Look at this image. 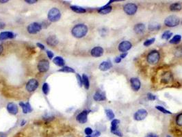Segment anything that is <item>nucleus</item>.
<instances>
[{"instance_id":"49530a36","label":"nucleus","mask_w":182,"mask_h":137,"mask_svg":"<svg viewBox=\"0 0 182 137\" xmlns=\"http://www.w3.org/2000/svg\"><path fill=\"white\" fill-rule=\"evenodd\" d=\"M6 26V24H4V22H1L0 21V29H4V27Z\"/></svg>"},{"instance_id":"412c9836","label":"nucleus","mask_w":182,"mask_h":137,"mask_svg":"<svg viewBox=\"0 0 182 137\" xmlns=\"http://www.w3.org/2000/svg\"><path fill=\"white\" fill-rule=\"evenodd\" d=\"M93 99L97 102H101L106 99V97H105V95L103 93L96 92L95 94L94 95Z\"/></svg>"},{"instance_id":"0eeeda50","label":"nucleus","mask_w":182,"mask_h":137,"mask_svg":"<svg viewBox=\"0 0 182 137\" xmlns=\"http://www.w3.org/2000/svg\"><path fill=\"white\" fill-rule=\"evenodd\" d=\"M27 32L29 34H36L39 32L41 30V29H42V26H41V25L40 24H38V23H32V24H29L28 26H27Z\"/></svg>"},{"instance_id":"09e8293b","label":"nucleus","mask_w":182,"mask_h":137,"mask_svg":"<svg viewBox=\"0 0 182 137\" xmlns=\"http://www.w3.org/2000/svg\"><path fill=\"white\" fill-rule=\"evenodd\" d=\"M3 50H4V47L3 45H0V55H1L2 54V52H3Z\"/></svg>"},{"instance_id":"b1692460","label":"nucleus","mask_w":182,"mask_h":137,"mask_svg":"<svg viewBox=\"0 0 182 137\" xmlns=\"http://www.w3.org/2000/svg\"><path fill=\"white\" fill-rule=\"evenodd\" d=\"M53 62H54L55 65L58 66V67H63L64 64H65L64 59L62 58V57L60 56H56V58H54V60H53Z\"/></svg>"},{"instance_id":"de8ad7c7","label":"nucleus","mask_w":182,"mask_h":137,"mask_svg":"<svg viewBox=\"0 0 182 137\" xmlns=\"http://www.w3.org/2000/svg\"><path fill=\"white\" fill-rule=\"evenodd\" d=\"M127 56V53L125 52V53H122V54L120 56V57H121V58H125Z\"/></svg>"},{"instance_id":"393cba45","label":"nucleus","mask_w":182,"mask_h":137,"mask_svg":"<svg viewBox=\"0 0 182 137\" xmlns=\"http://www.w3.org/2000/svg\"><path fill=\"white\" fill-rule=\"evenodd\" d=\"M71 9L73 11H74L75 13H85L86 12V9L84 8H82V7H80V6H71Z\"/></svg>"},{"instance_id":"473e14b6","label":"nucleus","mask_w":182,"mask_h":137,"mask_svg":"<svg viewBox=\"0 0 182 137\" xmlns=\"http://www.w3.org/2000/svg\"><path fill=\"white\" fill-rule=\"evenodd\" d=\"M155 108L158 109V110H160V112H162V113H164V114H169V115H171L172 114L171 112L167 110H166L164 108V107L161 106H156Z\"/></svg>"},{"instance_id":"f704fd0d","label":"nucleus","mask_w":182,"mask_h":137,"mask_svg":"<svg viewBox=\"0 0 182 137\" xmlns=\"http://www.w3.org/2000/svg\"><path fill=\"white\" fill-rule=\"evenodd\" d=\"M155 38H151V39H148V40L145 41L144 43V45L146 47H148V46H149V45L153 44V43L155 42Z\"/></svg>"},{"instance_id":"f3484780","label":"nucleus","mask_w":182,"mask_h":137,"mask_svg":"<svg viewBox=\"0 0 182 137\" xmlns=\"http://www.w3.org/2000/svg\"><path fill=\"white\" fill-rule=\"evenodd\" d=\"M15 36V34L12 32H2L0 33V41L13 38Z\"/></svg>"},{"instance_id":"8fccbe9b","label":"nucleus","mask_w":182,"mask_h":137,"mask_svg":"<svg viewBox=\"0 0 182 137\" xmlns=\"http://www.w3.org/2000/svg\"><path fill=\"white\" fill-rule=\"evenodd\" d=\"M8 1V0H0V3H2V4H4V3H7V2Z\"/></svg>"},{"instance_id":"2f4dec72","label":"nucleus","mask_w":182,"mask_h":137,"mask_svg":"<svg viewBox=\"0 0 182 137\" xmlns=\"http://www.w3.org/2000/svg\"><path fill=\"white\" fill-rule=\"evenodd\" d=\"M42 90H43V93H44L45 95H47L48 93H49V84H48L47 83H44V84H43V87H42Z\"/></svg>"},{"instance_id":"e433bc0d","label":"nucleus","mask_w":182,"mask_h":137,"mask_svg":"<svg viewBox=\"0 0 182 137\" xmlns=\"http://www.w3.org/2000/svg\"><path fill=\"white\" fill-rule=\"evenodd\" d=\"M76 77H77V82H78V84H79V85L80 86H82V84H83V81H82V77L80 76V75L79 74H76Z\"/></svg>"},{"instance_id":"7c9ffc66","label":"nucleus","mask_w":182,"mask_h":137,"mask_svg":"<svg viewBox=\"0 0 182 137\" xmlns=\"http://www.w3.org/2000/svg\"><path fill=\"white\" fill-rule=\"evenodd\" d=\"M59 72H64V73H75V70L73 68L69 67H64L61 69L58 70Z\"/></svg>"},{"instance_id":"864d4df0","label":"nucleus","mask_w":182,"mask_h":137,"mask_svg":"<svg viewBox=\"0 0 182 137\" xmlns=\"http://www.w3.org/2000/svg\"><path fill=\"white\" fill-rule=\"evenodd\" d=\"M1 137H3V136H1Z\"/></svg>"},{"instance_id":"603ef678","label":"nucleus","mask_w":182,"mask_h":137,"mask_svg":"<svg viewBox=\"0 0 182 137\" xmlns=\"http://www.w3.org/2000/svg\"><path fill=\"white\" fill-rule=\"evenodd\" d=\"M86 137H93V136H86Z\"/></svg>"},{"instance_id":"a211bd4d","label":"nucleus","mask_w":182,"mask_h":137,"mask_svg":"<svg viewBox=\"0 0 182 137\" xmlns=\"http://www.w3.org/2000/svg\"><path fill=\"white\" fill-rule=\"evenodd\" d=\"M47 43L50 46L54 47L56 46L57 43H58V39H57V37L55 35H52L47 38Z\"/></svg>"},{"instance_id":"4468645a","label":"nucleus","mask_w":182,"mask_h":137,"mask_svg":"<svg viewBox=\"0 0 182 137\" xmlns=\"http://www.w3.org/2000/svg\"><path fill=\"white\" fill-rule=\"evenodd\" d=\"M7 110L8 111V113H10L12 115H17L18 113V107L17 104H15V103H9L7 105Z\"/></svg>"},{"instance_id":"bb28decb","label":"nucleus","mask_w":182,"mask_h":137,"mask_svg":"<svg viewBox=\"0 0 182 137\" xmlns=\"http://www.w3.org/2000/svg\"><path fill=\"white\" fill-rule=\"evenodd\" d=\"M82 81L85 88L88 89L90 87V82H89L88 77L86 74H84L82 75Z\"/></svg>"},{"instance_id":"a878e982","label":"nucleus","mask_w":182,"mask_h":137,"mask_svg":"<svg viewBox=\"0 0 182 137\" xmlns=\"http://www.w3.org/2000/svg\"><path fill=\"white\" fill-rule=\"evenodd\" d=\"M181 5L179 3H174L170 5V9L171 11H174V12H175V11H179L181 10Z\"/></svg>"},{"instance_id":"c756f323","label":"nucleus","mask_w":182,"mask_h":137,"mask_svg":"<svg viewBox=\"0 0 182 137\" xmlns=\"http://www.w3.org/2000/svg\"><path fill=\"white\" fill-rule=\"evenodd\" d=\"M105 114H106L108 119H110V120L113 119L115 117L114 114L112 110H110V109L105 110Z\"/></svg>"},{"instance_id":"7ed1b4c3","label":"nucleus","mask_w":182,"mask_h":137,"mask_svg":"<svg viewBox=\"0 0 182 137\" xmlns=\"http://www.w3.org/2000/svg\"><path fill=\"white\" fill-rule=\"evenodd\" d=\"M160 53H159L158 51H155V50H153V51L151 52L147 57V62H148L149 64H151V65L157 64L159 60H160Z\"/></svg>"},{"instance_id":"dca6fc26","label":"nucleus","mask_w":182,"mask_h":137,"mask_svg":"<svg viewBox=\"0 0 182 137\" xmlns=\"http://www.w3.org/2000/svg\"><path fill=\"white\" fill-rule=\"evenodd\" d=\"M112 67V64L111 62L110 61H103L100 64L99 66V68L101 71H103L109 70L110 68H111Z\"/></svg>"},{"instance_id":"4c0bfd02","label":"nucleus","mask_w":182,"mask_h":137,"mask_svg":"<svg viewBox=\"0 0 182 137\" xmlns=\"http://www.w3.org/2000/svg\"><path fill=\"white\" fill-rule=\"evenodd\" d=\"M149 27V29H151V30H154V29H155V30H158V29L161 27V26H160V25H156V26H154L153 25H151V26Z\"/></svg>"},{"instance_id":"6e6552de","label":"nucleus","mask_w":182,"mask_h":137,"mask_svg":"<svg viewBox=\"0 0 182 137\" xmlns=\"http://www.w3.org/2000/svg\"><path fill=\"white\" fill-rule=\"evenodd\" d=\"M38 86V82L36 79H31L27 82L26 84V89L29 93L34 92Z\"/></svg>"},{"instance_id":"ea45409f","label":"nucleus","mask_w":182,"mask_h":137,"mask_svg":"<svg viewBox=\"0 0 182 137\" xmlns=\"http://www.w3.org/2000/svg\"><path fill=\"white\" fill-rule=\"evenodd\" d=\"M47 56H48V57H49V58H50V59H52L53 57H54V54H53V52H51V51H47Z\"/></svg>"},{"instance_id":"f257e3e1","label":"nucleus","mask_w":182,"mask_h":137,"mask_svg":"<svg viewBox=\"0 0 182 137\" xmlns=\"http://www.w3.org/2000/svg\"><path fill=\"white\" fill-rule=\"evenodd\" d=\"M88 27L84 24H77L73 27L71 33L75 38H83L88 32Z\"/></svg>"},{"instance_id":"a19ab883","label":"nucleus","mask_w":182,"mask_h":137,"mask_svg":"<svg viewBox=\"0 0 182 137\" xmlns=\"http://www.w3.org/2000/svg\"><path fill=\"white\" fill-rule=\"evenodd\" d=\"M25 2H26V3H27V4H35V3H36V2H37V1H36V0H25Z\"/></svg>"},{"instance_id":"20e7f679","label":"nucleus","mask_w":182,"mask_h":137,"mask_svg":"<svg viewBox=\"0 0 182 137\" xmlns=\"http://www.w3.org/2000/svg\"><path fill=\"white\" fill-rule=\"evenodd\" d=\"M179 19L176 16L171 15L166 18L164 20V24L167 27H175L179 24Z\"/></svg>"},{"instance_id":"79ce46f5","label":"nucleus","mask_w":182,"mask_h":137,"mask_svg":"<svg viewBox=\"0 0 182 137\" xmlns=\"http://www.w3.org/2000/svg\"><path fill=\"white\" fill-rule=\"evenodd\" d=\"M121 60H122V58L120 56L119 57H116V58L114 59V62L116 63H120L121 62Z\"/></svg>"},{"instance_id":"f03ea898","label":"nucleus","mask_w":182,"mask_h":137,"mask_svg":"<svg viewBox=\"0 0 182 137\" xmlns=\"http://www.w3.org/2000/svg\"><path fill=\"white\" fill-rule=\"evenodd\" d=\"M61 17V13L59 9L53 8L48 13L47 18L51 22H56L59 21Z\"/></svg>"},{"instance_id":"6ab92c4d","label":"nucleus","mask_w":182,"mask_h":137,"mask_svg":"<svg viewBox=\"0 0 182 137\" xmlns=\"http://www.w3.org/2000/svg\"><path fill=\"white\" fill-rule=\"evenodd\" d=\"M19 106L21 107L23 110V113L24 114H27L29 113H31L32 111V108L30 106V104L29 103H27V104H24V102H20L19 103Z\"/></svg>"},{"instance_id":"a18cd8bd","label":"nucleus","mask_w":182,"mask_h":137,"mask_svg":"<svg viewBox=\"0 0 182 137\" xmlns=\"http://www.w3.org/2000/svg\"><path fill=\"white\" fill-rule=\"evenodd\" d=\"M36 45H37L38 47H40L41 49H45V46L41 44V43H36Z\"/></svg>"},{"instance_id":"ddd939ff","label":"nucleus","mask_w":182,"mask_h":137,"mask_svg":"<svg viewBox=\"0 0 182 137\" xmlns=\"http://www.w3.org/2000/svg\"><path fill=\"white\" fill-rule=\"evenodd\" d=\"M130 83L133 91H138L140 90V86H141V83H140L139 79L136 78V77H132L130 80Z\"/></svg>"},{"instance_id":"9b49d317","label":"nucleus","mask_w":182,"mask_h":137,"mask_svg":"<svg viewBox=\"0 0 182 137\" xmlns=\"http://www.w3.org/2000/svg\"><path fill=\"white\" fill-rule=\"evenodd\" d=\"M132 47V44L130 41H124L121 42L119 45V50L121 52H126L128 50H130Z\"/></svg>"},{"instance_id":"c9c22d12","label":"nucleus","mask_w":182,"mask_h":137,"mask_svg":"<svg viewBox=\"0 0 182 137\" xmlns=\"http://www.w3.org/2000/svg\"><path fill=\"white\" fill-rule=\"evenodd\" d=\"M84 132L87 136H91V134L93 133V130L91 128V127H86V128L84 130Z\"/></svg>"},{"instance_id":"423d86ee","label":"nucleus","mask_w":182,"mask_h":137,"mask_svg":"<svg viewBox=\"0 0 182 137\" xmlns=\"http://www.w3.org/2000/svg\"><path fill=\"white\" fill-rule=\"evenodd\" d=\"M120 123V121L119 119H113L111 122V132L115 135L119 137L123 136V134L119 130V125Z\"/></svg>"},{"instance_id":"c03bdc74","label":"nucleus","mask_w":182,"mask_h":137,"mask_svg":"<svg viewBox=\"0 0 182 137\" xmlns=\"http://www.w3.org/2000/svg\"><path fill=\"white\" fill-rule=\"evenodd\" d=\"M145 137H158V136L157 135V134H147V135L145 136Z\"/></svg>"},{"instance_id":"f8f14e48","label":"nucleus","mask_w":182,"mask_h":137,"mask_svg":"<svg viewBox=\"0 0 182 137\" xmlns=\"http://www.w3.org/2000/svg\"><path fill=\"white\" fill-rule=\"evenodd\" d=\"M88 111L84 110L77 116L76 119H77V121L79 123L84 124V123L87 122V120H88Z\"/></svg>"},{"instance_id":"37998d69","label":"nucleus","mask_w":182,"mask_h":137,"mask_svg":"<svg viewBox=\"0 0 182 137\" xmlns=\"http://www.w3.org/2000/svg\"><path fill=\"white\" fill-rule=\"evenodd\" d=\"M100 134H101V133L99 132L95 131V132H94V134L93 135V137H99L100 136Z\"/></svg>"},{"instance_id":"72a5a7b5","label":"nucleus","mask_w":182,"mask_h":137,"mask_svg":"<svg viewBox=\"0 0 182 137\" xmlns=\"http://www.w3.org/2000/svg\"><path fill=\"white\" fill-rule=\"evenodd\" d=\"M176 123L179 126H182V113L179 114L176 117Z\"/></svg>"},{"instance_id":"c85d7f7f","label":"nucleus","mask_w":182,"mask_h":137,"mask_svg":"<svg viewBox=\"0 0 182 137\" xmlns=\"http://www.w3.org/2000/svg\"><path fill=\"white\" fill-rule=\"evenodd\" d=\"M172 36V33L170 31H166L162 34V38L164 40H169Z\"/></svg>"},{"instance_id":"39448f33","label":"nucleus","mask_w":182,"mask_h":137,"mask_svg":"<svg viewBox=\"0 0 182 137\" xmlns=\"http://www.w3.org/2000/svg\"><path fill=\"white\" fill-rule=\"evenodd\" d=\"M138 6L135 4L129 3L125 4L123 7V10L127 15H133L137 12Z\"/></svg>"},{"instance_id":"2eb2a0df","label":"nucleus","mask_w":182,"mask_h":137,"mask_svg":"<svg viewBox=\"0 0 182 137\" xmlns=\"http://www.w3.org/2000/svg\"><path fill=\"white\" fill-rule=\"evenodd\" d=\"M103 52H104V50L101 47H94L93 49L91 50V55L93 57H100L102 56L103 54Z\"/></svg>"},{"instance_id":"aec40b11","label":"nucleus","mask_w":182,"mask_h":137,"mask_svg":"<svg viewBox=\"0 0 182 137\" xmlns=\"http://www.w3.org/2000/svg\"><path fill=\"white\" fill-rule=\"evenodd\" d=\"M172 80V75L171 73L167 72L162 75L161 81H162V82H163V83L167 84V83H169V82L171 81Z\"/></svg>"},{"instance_id":"1a4fd4ad","label":"nucleus","mask_w":182,"mask_h":137,"mask_svg":"<svg viewBox=\"0 0 182 137\" xmlns=\"http://www.w3.org/2000/svg\"><path fill=\"white\" fill-rule=\"evenodd\" d=\"M147 115H148V113H147L146 110L140 109L138 110V111L136 112L134 116H133V118H134V119L136 121H142L144 120V119L147 117Z\"/></svg>"},{"instance_id":"9d476101","label":"nucleus","mask_w":182,"mask_h":137,"mask_svg":"<svg viewBox=\"0 0 182 137\" xmlns=\"http://www.w3.org/2000/svg\"><path fill=\"white\" fill-rule=\"evenodd\" d=\"M49 68V63L47 60L39 61L38 64V69L41 73L47 72Z\"/></svg>"},{"instance_id":"cd10ccee","label":"nucleus","mask_w":182,"mask_h":137,"mask_svg":"<svg viewBox=\"0 0 182 137\" xmlns=\"http://www.w3.org/2000/svg\"><path fill=\"white\" fill-rule=\"evenodd\" d=\"M181 40V36L179 34H176L173 36V38L170 41V44H177L180 42Z\"/></svg>"},{"instance_id":"4be33fe9","label":"nucleus","mask_w":182,"mask_h":137,"mask_svg":"<svg viewBox=\"0 0 182 137\" xmlns=\"http://www.w3.org/2000/svg\"><path fill=\"white\" fill-rule=\"evenodd\" d=\"M134 32L138 34L143 33L145 30V26L143 24H136L133 27Z\"/></svg>"},{"instance_id":"3c124183","label":"nucleus","mask_w":182,"mask_h":137,"mask_svg":"<svg viewBox=\"0 0 182 137\" xmlns=\"http://www.w3.org/2000/svg\"><path fill=\"white\" fill-rule=\"evenodd\" d=\"M25 123H26V122H25V121H23L22 123H21V126H23V125H24L25 124Z\"/></svg>"},{"instance_id":"58836bf2","label":"nucleus","mask_w":182,"mask_h":137,"mask_svg":"<svg viewBox=\"0 0 182 137\" xmlns=\"http://www.w3.org/2000/svg\"><path fill=\"white\" fill-rule=\"evenodd\" d=\"M147 97H148V99L151 100V101H153V100H155L156 99L155 96L150 93L147 94Z\"/></svg>"},{"instance_id":"5701e85b","label":"nucleus","mask_w":182,"mask_h":137,"mask_svg":"<svg viewBox=\"0 0 182 137\" xmlns=\"http://www.w3.org/2000/svg\"><path fill=\"white\" fill-rule=\"evenodd\" d=\"M112 10V6L105 5L99 9L98 13L101 14V15H106V14H108L111 12Z\"/></svg>"}]
</instances>
